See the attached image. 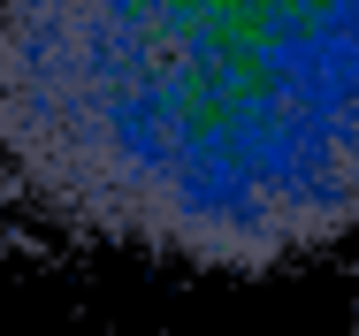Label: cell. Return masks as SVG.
<instances>
[{
  "mask_svg": "<svg viewBox=\"0 0 359 336\" xmlns=\"http://www.w3.org/2000/svg\"><path fill=\"white\" fill-rule=\"evenodd\" d=\"M352 222H359V214H352Z\"/></svg>",
  "mask_w": 359,
  "mask_h": 336,
  "instance_id": "2",
  "label": "cell"
},
{
  "mask_svg": "<svg viewBox=\"0 0 359 336\" xmlns=\"http://www.w3.org/2000/svg\"><path fill=\"white\" fill-rule=\"evenodd\" d=\"M0 206L260 275L359 214V0H0Z\"/></svg>",
  "mask_w": 359,
  "mask_h": 336,
  "instance_id": "1",
  "label": "cell"
}]
</instances>
